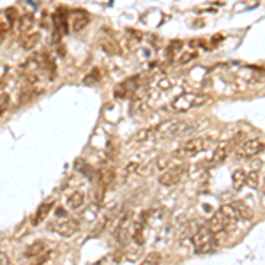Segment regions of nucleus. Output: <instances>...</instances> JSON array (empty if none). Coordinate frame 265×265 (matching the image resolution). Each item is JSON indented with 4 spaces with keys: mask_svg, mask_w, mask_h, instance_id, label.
I'll return each instance as SVG.
<instances>
[{
    "mask_svg": "<svg viewBox=\"0 0 265 265\" xmlns=\"http://www.w3.org/2000/svg\"><path fill=\"white\" fill-rule=\"evenodd\" d=\"M228 152H230V145H218L209 164H211V166H218V164L224 163V159L228 158Z\"/></svg>",
    "mask_w": 265,
    "mask_h": 265,
    "instance_id": "11",
    "label": "nucleus"
},
{
    "mask_svg": "<svg viewBox=\"0 0 265 265\" xmlns=\"http://www.w3.org/2000/svg\"><path fill=\"white\" fill-rule=\"evenodd\" d=\"M159 263H161V255L159 253H150L140 265H159Z\"/></svg>",
    "mask_w": 265,
    "mask_h": 265,
    "instance_id": "19",
    "label": "nucleus"
},
{
    "mask_svg": "<svg viewBox=\"0 0 265 265\" xmlns=\"http://www.w3.org/2000/svg\"><path fill=\"white\" fill-rule=\"evenodd\" d=\"M242 219H251V209L240 202L228 203V205L221 207L219 211L209 219L207 228L216 235V240H218L221 235L226 234L230 228H234L235 224Z\"/></svg>",
    "mask_w": 265,
    "mask_h": 265,
    "instance_id": "1",
    "label": "nucleus"
},
{
    "mask_svg": "<svg viewBox=\"0 0 265 265\" xmlns=\"http://www.w3.org/2000/svg\"><path fill=\"white\" fill-rule=\"evenodd\" d=\"M46 250V242L44 240H35V242H32L29 248L23 253V256L25 258H34V256H41L43 251Z\"/></svg>",
    "mask_w": 265,
    "mask_h": 265,
    "instance_id": "14",
    "label": "nucleus"
},
{
    "mask_svg": "<svg viewBox=\"0 0 265 265\" xmlns=\"http://www.w3.org/2000/svg\"><path fill=\"white\" fill-rule=\"evenodd\" d=\"M34 27V14H23L20 16V30L29 32Z\"/></svg>",
    "mask_w": 265,
    "mask_h": 265,
    "instance_id": "16",
    "label": "nucleus"
},
{
    "mask_svg": "<svg viewBox=\"0 0 265 265\" xmlns=\"http://www.w3.org/2000/svg\"><path fill=\"white\" fill-rule=\"evenodd\" d=\"M196 124L190 122V120H166L154 127L140 131L135 136L132 142L138 143H147V142H158V140H168V138H177V136H184L187 132L195 131Z\"/></svg>",
    "mask_w": 265,
    "mask_h": 265,
    "instance_id": "2",
    "label": "nucleus"
},
{
    "mask_svg": "<svg viewBox=\"0 0 265 265\" xmlns=\"http://www.w3.org/2000/svg\"><path fill=\"white\" fill-rule=\"evenodd\" d=\"M50 230L57 232V234L62 237H71L80 230V223H78V219H73V218L60 219V221H55V223L50 224Z\"/></svg>",
    "mask_w": 265,
    "mask_h": 265,
    "instance_id": "9",
    "label": "nucleus"
},
{
    "mask_svg": "<svg viewBox=\"0 0 265 265\" xmlns=\"http://www.w3.org/2000/svg\"><path fill=\"white\" fill-rule=\"evenodd\" d=\"M0 265H11V260L6 253H0Z\"/></svg>",
    "mask_w": 265,
    "mask_h": 265,
    "instance_id": "23",
    "label": "nucleus"
},
{
    "mask_svg": "<svg viewBox=\"0 0 265 265\" xmlns=\"http://www.w3.org/2000/svg\"><path fill=\"white\" fill-rule=\"evenodd\" d=\"M186 172H187L186 163H179V164H175V166H168L166 170L159 175V184H161V186H166V187L175 186V184L180 182V179L186 175Z\"/></svg>",
    "mask_w": 265,
    "mask_h": 265,
    "instance_id": "6",
    "label": "nucleus"
},
{
    "mask_svg": "<svg viewBox=\"0 0 265 265\" xmlns=\"http://www.w3.org/2000/svg\"><path fill=\"white\" fill-rule=\"evenodd\" d=\"M51 209H53V200H46L44 203H41L37 211H35V216L32 218V223H34V224H39L44 218H46L48 214H50Z\"/></svg>",
    "mask_w": 265,
    "mask_h": 265,
    "instance_id": "12",
    "label": "nucleus"
},
{
    "mask_svg": "<svg viewBox=\"0 0 265 265\" xmlns=\"http://www.w3.org/2000/svg\"><path fill=\"white\" fill-rule=\"evenodd\" d=\"M232 184H234L235 190H240V187L246 186V170H235L232 174Z\"/></svg>",
    "mask_w": 265,
    "mask_h": 265,
    "instance_id": "15",
    "label": "nucleus"
},
{
    "mask_svg": "<svg viewBox=\"0 0 265 265\" xmlns=\"http://www.w3.org/2000/svg\"><path fill=\"white\" fill-rule=\"evenodd\" d=\"M214 143V136H196V138H190L175 148L174 158L175 159H184V158H193V156L200 154V152L207 150V148L212 147Z\"/></svg>",
    "mask_w": 265,
    "mask_h": 265,
    "instance_id": "3",
    "label": "nucleus"
},
{
    "mask_svg": "<svg viewBox=\"0 0 265 265\" xmlns=\"http://www.w3.org/2000/svg\"><path fill=\"white\" fill-rule=\"evenodd\" d=\"M39 37H41V35H39L37 32H34V34H30L29 37L23 39V48H25V50H30V48H34L35 44L39 43Z\"/></svg>",
    "mask_w": 265,
    "mask_h": 265,
    "instance_id": "18",
    "label": "nucleus"
},
{
    "mask_svg": "<svg viewBox=\"0 0 265 265\" xmlns=\"http://www.w3.org/2000/svg\"><path fill=\"white\" fill-rule=\"evenodd\" d=\"M265 150V143L260 138H251L242 142V145L237 148V156L239 158H255V156L262 154Z\"/></svg>",
    "mask_w": 265,
    "mask_h": 265,
    "instance_id": "8",
    "label": "nucleus"
},
{
    "mask_svg": "<svg viewBox=\"0 0 265 265\" xmlns=\"http://www.w3.org/2000/svg\"><path fill=\"white\" fill-rule=\"evenodd\" d=\"M7 106H9V96H7V94H0V117L6 113Z\"/></svg>",
    "mask_w": 265,
    "mask_h": 265,
    "instance_id": "20",
    "label": "nucleus"
},
{
    "mask_svg": "<svg viewBox=\"0 0 265 265\" xmlns=\"http://www.w3.org/2000/svg\"><path fill=\"white\" fill-rule=\"evenodd\" d=\"M9 32V23H0V43L4 41V37L7 35Z\"/></svg>",
    "mask_w": 265,
    "mask_h": 265,
    "instance_id": "21",
    "label": "nucleus"
},
{
    "mask_svg": "<svg viewBox=\"0 0 265 265\" xmlns=\"http://www.w3.org/2000/svg\"><path fill=\"white\" fill-rule=\"evenodd\" d=\"M262 191H263V196H265V179L262 180Z\"/></svg>",
    "mask_w": 265,
    "mask_h": 265,
    "instance_id": "25",
    "label": "nucleus"
},
{
    "mask_svg": "<svg viewBox=\"0 0 265 265\" xmlns=\"http://www.w3.org/2000/svg\"><path fill=\"white\" fill-rule=\"evenodd\" d=\"M6 14H9V16H7V22H9V27H11L14 23V20H16V9L9 7V9L6 11Z\"/></svg>",
    "mask_w": 265,
    "mask_h": 265,
    "instance_id": "22",
    "label": "nucleus"
},
{
    "mask_svg": "<svg viewBox=\"0 0 265 265\" xmlns=\"http://www.w3.org/2000/svg\"><path fill=\"white\" fill-rule=\"evenodd\" d=\"M209 99H211V96L207 94H195V92H186V94H180L177 96V98L172 101V110L179 111V113H182V111H190L193 108H198V106H203Z\"/></svg>",
    "mask_w": 265,
    "mask_h": 265,
    "instance_id": "4",
    "label": "nucleus"
},
{
    "mask_svg": "<svg viewBox=\"0 0 265 265\" xmlns=\"http://www.w3.org/2000/svg\"><path fill=\"white\" fill-rule=\"evenodd\" d=\"M246 186L256 190L258 187V172L253 170V172H246Z\"/></svg>",
    "mask_w": 265,
    "mask_h": 265,
    "instance_id": "17",
    "label": "nucleus"
},
{
    "mask_svg": "<svg viewBox=\"0 0 265 265\" xmlns=\"http://www.w3.org/2000/svg\"><path fill=\"white\" fill-rule=\"evenodd\" d=\"M191 240H193V246H195V251L196 253H209V251H212L214 250V246H216V235L212 234L211 230L207 228V224L205 226H198L195 232H193V237H191Z\"/></svg>",
    "mask_w": 265,
    "mask_h": 265,
    "instance_id": "5",
    "label": "nucleus"
},
{
    "mask_svg": "<svg viewBox=\"0 0 265 265\" xmlns=\"http://www.w3.org/2000/svg\"><path fill=\"white\" fill-rule=\"evenodd\" d=\"M57 216H60V218H64V216H66V214H64L62 209H59V211H57Z\"/></svg>",
    "mask_w": 265,
    "mask_h": 265,
    "instance_id": "24",
    "label": "nucleus"
},
{
    "mask_svg": "<svg viewBox=\"0 0 265 265\" xmlns=\"http://www.w3.org/2000/svg\"><path fill=\"white\" fill-rule=\"evenodd\" d=\"M142 88V76L140 74H135L131 78L124 80L120 85L115 88V96L117 98H129L132 94H138V90Z\"/></svg>",
    "mask_w": 265,
    "mask_h": 265,
    "instance_id": "7",
    "label": "nucleus"
},
{
    "mask_svg": "<svg viewBox=\"0 0 265 265\" xmlns=\"http://www.w3.org/2000/svg\"><path fill=\"white\" fill-rule=\"evenodd\" d=\"M83 203H85V195H83L82 191H73L66 200V205L69 207L71 211H76V209L83 207Z\"/></svg>",
    "mask_w": 265,
    "mask_h": 265,
    "instance_id": "13",
    "label": "nucleus"
},
{
    "mask_svg": "<svg viewBox=\"0 0 265 265\" xmlns=\"http://www.w3.org/2000/svg\"><path fill=\"white\" fill-rule=\"evenodd\" d=\"M88 22H90L88 14L82 13V11H78V13H74L73 16H69V27H71V30H73V32H80Z\"/></svg>",
    "mask_w": 265,
    "mask_h": 265,
    "instance_id": "10",
    "label": "nucleus"
}]
</instances>
